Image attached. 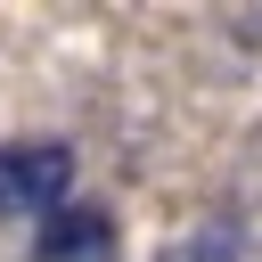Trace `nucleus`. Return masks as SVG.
Instances as JSON below:
<instances>
[{"instance_id":"1","label":"nucleus","mask_w":262,"mask_h":262,"mask_svg":"<svg viewBox=\"0 0 262 262\" xmlns=\"http://www.w3.org/2000/svg\"><path fill=\"white\" fill-rule=\"evenodd\" d=\"M74 188V147L66 139H16L0 147V221H49Z\"/></svg>"},{"instance_id":"3","label":"nucleus","mask_w":262,"mask_h":262,"mask_svg":"<svg viewBox=\"0 0 262 262\" xmlns=\"http://www.w3.org/2000/svg\"><path fill=\"white\" fill-rule=\"evenodd\" d=\"M164 262H237V221H229V213H213V221H205V237L172 246Z\"/></svg>"},{"instance_id":"2","label":"nucleus","mask_w":262,"mask_h":262,"mask_svg":"<svg viewBox=\"0 0 262 262\" xmlns=\"http://www.w3.org/2000/svg\"><path fill=\"white\" fill-rule=\"evenodd\" d=\"M115 254H123V229L98 205H57L33 237V262H115Z\"/></svg>"}]
</instances>
